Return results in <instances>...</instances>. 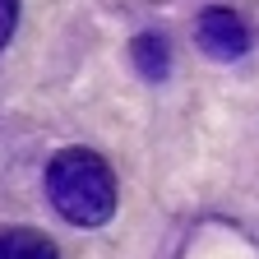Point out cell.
Wrapping results in <instances>:
<instances>
[{
    "mask_svg": "<svg viewBox=\"0 0 259 259\" xmlns=\"http://www.w3.org/2000/svg\"><path fill=\"white\" fill-rule=\"evenodd\" d=\"M14 23H19V0H0V47L10 42Z\"/></svg>",
    "mask_w": 259,
    "mask_h": 259,
    "instance_id": "obj_5",
    "label": "cell"
},
{
    "mask_svg": "<svg viewBox=\"0 0 259 259\" xmlns=\"http://www.w3.org/2000/svg\"><path fill=\"white\" fill-rule=\"evenodd\" d=\"M47 199L74 227H102L116 213V176L93 148H60L47 162Z\"/></svg>",
    "mask_w": 259,
    "mask_h": 259,
    "instance_id": "obj_1",
    "label": "cell"
},
{
    "mask_svg": "<svg viewBox=\"0 0 259 259\" xmlns=\"http://www.w3.org/2000/svg\"><path fill=\"white\" fill-rule=\"evenodd\" d=\"M0 259H56V245L42 232H0Z\"/></svg>",
    "mask_w": 259,
    "mask_h": 259,
    "instance_id": "obj_3",
    "label": "cell"
},
{
    "mask_svg": "<svg viewBox=\"0 0 259 259\" xmlns=\"http://www.w3.org/2000/svg\"><path fill=\"white\" fill-rule=\"evenodd\" d=\"M194 42H199V51L213 56V60H236V56L250 51V28L241 23L236 10L213 5V10H204L199 19H194Z\"/></svg>",
    "mask_w": 259,
    "mask_h": 259,
    "instance_id": "obj_2",
    "label": "cell"
},
{
    "mask_svg": "<svg viewBox=\"0 0 259 259\" xmlns=\"http://www.w3.org/2000/svg\"><path fill=\"white\" fill-rule=\"evenodd\" d=\"M135 65H139V74L162 79V74H167V65H171L167 37H162V32H144V37H135Z\"/></svg>",
    "mask_w": 259,
    "mask_h": 259,
    "instance_id": "obj_4",
    "label": "cell"
}]
</instances>
